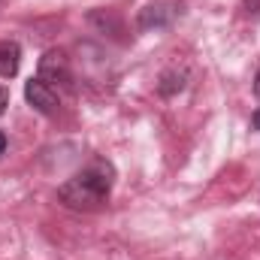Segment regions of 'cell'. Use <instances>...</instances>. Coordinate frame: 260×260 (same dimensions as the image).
Listing matches in <instances>:
<instances>
[{"label": "cell", "instance_id": "obj_2", "mask_svg": "<svg viewBox=\"0 0 260 260\" xmlns=\"http://www.w3.org/2000/svg\"><path fill=\"white\" fill-rule=\"evenodd\" d=\"M37 79H43L49 88H55V85L70 88L73 73H70V61H67V55L61 49H49V52L40 58V76H37Z\"/></svg>", "mask_w": 260, "mask_h": 260}, {"label": "cell", "instance_id": "obj_10", "mask_svg": "<svg viewBox=\"0 0 260 260\" xmlns=\"http://www.w3.org/2000/svg\"><path fill=\"white\" fill-rule=\"evenodd\" d=\"M3 151H6V133L0 130V154H3Z\"/></svg>", "mask_w": 260, "mask_h": 260}, {"label": "cell", "instance_id": "obj_9", "mask_svg": "<svg viewBox=\"0 0 260 260\" xmlns=\"http://www.w3.org/2000/svg\"><path fill=\"white\" fill-rule=\"evenodd\" d=\"M251 124H254V130H260V109L251 115Z\"/></svg>", "mask_w": 260, "mask_h": 260}, {"label": "cell", "instance_id": "obj_5", "mask_svg": "<svg viewBox=\"0 0 260 260\" xmlns=\"http://www.w3.org/2000/svg\"><path fill=\"white\" fill-rule=\"evenodd\" d=\"M18 64H21V49H18V43L3 40V43H0V76H3V79H12V76L18 73Z\"/></svg>", "mask_w": 260, "mask_h": 260}, {"label": "cell", "instance_id": "obj_6", "mask_svg": "<svg viewBox=\"0 0 260 260\" xmlns=\"http://www.w3.org/2000/svg\"><path fill=\"white\" fill-rule=\"evenodd\" d=\"M185 79H188V73H185V70H170V73H164V76H160L157 91H160L164 97H173V94H179V91L185 88Z\"/></svg>", "mask_w": 260, "mask_h": 260}, {"label": "cell", "instance_id": "obj_4", "mask_svg": "<svg viewBox=\"0 0 260 260\" xmlns=\"http://www.w3.org/2000/svg\"><path fill=\"white\" fill-rule=\"evenodd\" d=\"M24 97H27V103H30L37 112H43V115H55V112H58V94H55V88H49L43 79H30V82L24 85Z\"/></svg>", "mask_w": 260, "mask_h": 260}, {"label": "cell", "instance_id": "obj_8", "mask_svg": "<svg viewBox=\"0 0 260 260\" xmlns=\"http://www.w3.org/2000/svg\"><path fill=\"white\" fill-rule=\"evenodd\" d=\"M6 106H9V91H6V88H0V115L6 112Z\"/></svg>", "mask_w": 260, "mask_h": 260}, {"label": "cell", "instance_id": "obj_3", "mask_svg": "<svg viewBox=\"0 0 260 260\" xmlns=\"http://www.w3.org/2000/svg\"><path fill=\"white\" fill-rule=\"evenodd\" d=\"M182 15V3L179 0H154L148 6L139 9V27L151 30V27H167Z\"/></svg>", "mask_w": 260, "mask_h": 260}, {"label": "cell", "instance_id": "obj_1", "mask_svg": "<svg viewBox=\"0 0 260 260\" xmlns=\"http://www.w3.org/2000/svg\"><path fill=\"white\" fill-rule=\"evenodd\" d=\"M112 185H115V167L103 157H94L85 170H79L73 179H67L58 188V197L70 209L91 212V209H100L106 203Z\"/></svg>", "mask_w": 260, "mask_h": 260}, {"label": "cell", "instance_id": "obj_7", "mask_svg": "<svg viewBox=\"0 0 260 260\" xmlns=\"http://www.w3.org/2000/svg\"><path fill=\"white\" fill-rule=\"evenodd\" d=\"M242 9L248 15H260V0H242Z\"/></svg>", "mask_w": 260, "mask_h": 260}, {"label": "cell", "instance_id": "obj_11", "mask_svg": "<svg viewBox=\"0 0 260 260\" xmlns=\"http://www.w3.org/2000/svg\"><path fill=\"white\" fill-rule=\"evenodd\" d=\"M254 94L260 97V73H257V79H254Z\"/></svg>", "mask_w": 260, "mask_h": 260}]
</instances>
